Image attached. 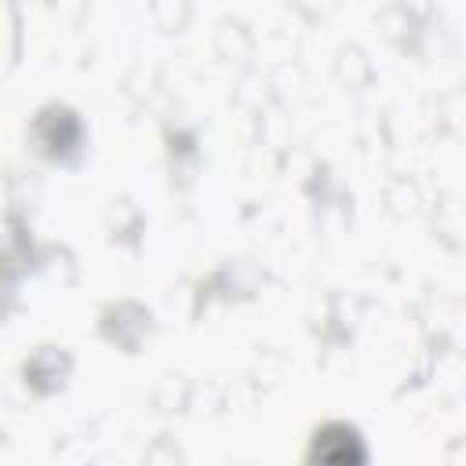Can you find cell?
<instances>
[{"label": "cell", "instance_id": "6da1fadb", "mask_svg": "<svg viewBox=\"0 0 466 466\" xmlns=\"http://www.w3.org/2000/svg\"><path fill=\"white\" fill-rule=\"evenodd\" d=\"M33 135H36L40 149L58 160V157H69V153L80 146V120H76L69 109L51 106V109H44V113L36 116Z\"/></svg>", "mask_w": 466, "mask_h": 466}, {"label": "cell", "instance_id": "7a4b0ae2", "mask_svg": "<svg viewBox=\"0 0 466 466\" xmlns=\"http://www.w3.org/2000/svg\"><path fill=\"white\" fill-rule=\"evenodd\" d=\"M364 459V444L357 437V430H350L346 422H328L324 430L313 433L309 444V462H328V466H350Z\"/></svg>", "mask_w": 466, "mask_h": 466}]
</instances>
